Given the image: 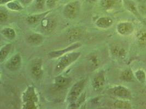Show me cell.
<instances>
[{"label":"cell","mask_w":146,"mask_h":109,"mask_svg":"<svg viewBox=\"0 0 146 109\" xmlns=\"http://www.w3.org/2000/svg\"><path fill=\"white\" fill-rule=\"evenodd\" d=\"M114 106L117 109H131V104L124 100H117L114 104Z\"/></svg>","instance_id":"21"},{"label":"cell","mask_w":146,"mask_h":109,"mask_svg":"<svg viewBox=\"0 0 146 109\" xmlns=\"http://www.w3.org/2000/svg\"><path fill=\"white\" fill-rule=\"evenodd\" d=\"M138 40L141 44H146V31L141 32L139 34Z\"/></svg>","instance_id":"25"},{"label":"cell","mask_w":146,"mask_h":109,"mask_svg":"<svg viewBox=\"0 0 146 109\" xmlns=\"http://www.w3.org/2000/svg\"><path fill=\"white\" fill-rule=\"evenodd\" d=\"M43 41V37L38 34H33L29 35L27 38V41L32 45H37L42 43Z\"/></svg>","instance_id":"16"},{"label":"cell","mask_w":146,"mask_h":109,"mask_svg":"<svg viewBox=\"0 0 146 109\" xmlns=\"http://www.w3.org/2000/svg\"><path fill=\"white\" fill-rule=\"evenodd\" d=\"M46 0H36V6L37 8L42 9L45 5H46Z\"/></svg>","instance_id":"29"},{"label":"cell","mask_w":146,"mask_h":109,"mask_svg":"<svg viewBox=\"0 0 146 109\" xmlns=\"http://www.w3.org/2000/svg\"><path fill=\"white\" fill-rule=\"evenodd\" d=\"M13 1H14V0H0V4H1V5L7 4L8 2H12Z\"/></svg>","instance_id":"32"},{"label":"cell","mask_w":146,"mask_h":109,"mask_svg":"<svg viewBox=\"0 0 146 109\" xmlns=\"http://www.w3.org/2000/svg\"><path fill=\"white\" fill-rule=\"evenodd\" d=\"M49 12H46L44 13L40 14H37V15H32L27 17V21L29 24H35L36 23L40 21H42V20L44 18L45 15H46L47 14H48Z\"/></svg>","instance_id":"19"},{"label":"cell","mask_w":146,"mask_h":109,"mask_svg":"<svg viewBox=\"0 0 146 109\" xmlns=\"http://www.w3.org/2000/svg\"><path fill=\"white\" fill-rule=\"evenodd\" d=\"M135 76L140 82L143 83L146 81V75L145 72L142 70H138L135 72Z\"/></svg>","instance_id":"23"},{"label":"cell","mask_w":146,"mask_h":109,"mask_svg":"<svg viewBox=\"0 0 146 109\" xmlns=\"http://www.w3.org/2000/svg\"><path fill=\"white\" fill-rule=\"evenodd\" d=\"M12 45L11 44H8L3 46L1 49L0 51V62L2 63L7 58L9 53H10Z\"/></svg>","instance_id":"17"},{"label":"cell","mask_w":146,"mask_h":109,"mask_svg":"<svg viewBox=\"0 0 146 109\" xmlns=\"http://www.w3.org/2000/svg\"><path fill=\"white\" fill-rule=\"evenodd\" d=\"M80 9V3L78 0H74L68 2L65 6L63 11L64 16L70 19H73L77 16Z\"/></svg>","instance_id":"2"},{"label":"cell","mask_w":146,"mask_h":109,"mask_svg":"<svg viewBox=\"0 0 146 109\" xmlns=\"http://www.w3.org/2000/svg\"><path fill=\"white\" fill-rule=\"evenodd\" d=\"M113 24L112 18L108 16H103L99 18L96 21V25L100 28L107 29L111 27Z\"/></svg>","instance_id":"11"},{"label":"cell","mask_w":146,"mask_h":109,"mask_svg":"<svg viewBox=\"0 0 146 109\" xmlns=\"http://www.w3.org/2000/svg\"><path fill=\"white\" fill-rule=\"evenodd\" d=\"M117 30L121 35H128L133 32L134 27L133 24L130 22H121L117 25Z\"/></svg>","instance_id":"4"},{"label":"cell","mask_w":146,"mask_h":109,"mask_svg":"<svg viewBox=\"0 0 146 109\" xmlns=\"http://www.w3.org/2000/svg\"><path fill=\"white\" fill-rule=\"evenodd\" d=\"M86 1L88 2L89 3H95L96 1H97V0H86Z\"/></svg>","instance_id":"33"},{"label":"cell","mask_w":146,"mask_h":109,"mask_svg":"<svg viewBox=\"0 0 146 109\" xmlns=\"http://www.w3.org/2000/svg\"><path fill=\"white\" fill-rule=\"evenodd\" d=\"M7 8L12 11H19L23 9V6L21 5L19 2L15 1V0L12 2H8L6 4Z\"/></svg>","instance_id":"20"},{"label":"cell","mask_w":146,"mask_h":109,"mask_svg":"<svg viewBox=\"0 0 146 109\" xmlns=\"http://www.w3.org/2000/svg\"><path fill=\"white\" fill-rule=\"evenodd\" d=\"M121 0H101L100 6L106 11H110L118 7Z\"/></svg>","instance_id":"10"},{"label":"cell","mask_w":146,"mask_h":109,"mask_svg":"<svg viewBox=\"0 0 146 109\" xmlns=\"http://www.w3.org/2000/svg\"><path fill=\"white\" fill-rule=\"evenodd\" d=\"M71 82V79L64 76H57L55 79V84L59 88H64L68 86Z\"/></svg>","instance_id":"14"},{"label":"cell","mask_w":146,"mask_h":109,"mask_svg":"<svg viewBox=\"0 0 146 109\" xmlns=\"http://www.w3.org/2000/svg\"><path fill=\"white\" fill-rule=\"evenodd\" d=\"M81 33V32L80 30H74L73 29L72 30L70 31L68 33L70 38H76V37H77L80 35Z\"/></svg>","instance_id":"28"},{"label":"cell","mask_w":146,"mask_h":109,"mask_svg":"<svg viewBox=\"0 0 146 109\" xmlns=\"http://www.w3.org/2000/svg\"><path fill=\"white\" fill-rule=\"evenodd\" d=\"M114 95L121 98H129L131 96L130 90L124 86H118L115 87L113 89Z\"/></svg>","instance_id":"9"},{"label":"cell","mask_w":146,"mask_h":109,"mask_svg":"<svg viewBox=\"0 0 146 109\" xmlns=\"http://www.w3.org/2000/svg\"><path fill=\"white\" fill-rule=\"evenodd\" d=\"M56 25L55 21L51 18L46 17L41 21V25L43 29L48 31H52L55 28Z\"/></svg>","instance_id":"13"},{"label":"cell","mask_w":146,"mask_h":109,"mask_svg":"<svg viewBox=\"0 0 146 109\" xmlns=\"http://www.w3.org/2000/svg\"><path fill=\"white\" fill-rule=\"evenodd\" d=\"M59 0H46V5L49 8H52L55 7Z\"/></svg>","instance_id":"27"},{"label":"cell","mask_w":146,"mask_h":109,"mask_svg":"<svg viewBox=\"0 0 146 109\" xmlns=\"http://www.w3.org/2000/svg\"><path fill=\"white\" fill-rule=\"evenodd\" d=\"M111 53L114 57L123 58L126 54V51L121 45L118 44H114L111 47Z\"/></svg>","instance_id":"12"},{"label":"cell","mask_w":146,"mask_h":109,"mask_svg":"<svg viewBox=\"0 0 146 109\" xmlns=\"http://www.w3.org/2000/svg\"><path fill=\"white\" fill-rule=\"evenodd\" d=\"M19 1L23 6L27 5L28 4H29L33 1V0H19Z\"/></svg>","instance_id":"31"},{"label":"cell","mask_w":146,"mask_h":109,"mask_svg":"<svg viewBox=\"0 0 146 109\" xmlns=\"http://www.w3.org/2000/svg\"><path fill=\"white\" fill-rule=\"evenodd\" d=\"M81 46H82V44L80 43H75L74 44L71 45V46H70V47H68L67 48H65V49L57 50V51H51L48 54V55L51 58L60 57H61L62 56L64 55L65 54L68 53V52H70L73 50H75V49H77L78 48H80Z\"/></svg>","instance_id":"5"},{"label":"cell","mask_w":146,"mask_h":109,"mask_svg":"<svg viewBox=\"0 0 146 109\" xmlns=\"http://www.w3.org/2000/svg\"><path fill=\"white\" fill-rule=\"evenodd\" d=\"M136 1H140V0H136Z\"/></svg>","instance_id":"34"},{"label":"cell","mask_w":146,"mask_h":109,"mask_svg":"<svg viewBox=\"0 0 146 109\" xmlns=\"http://www.w3.org/2000/svg\"><path fill=\"white\" fill-rule=\"evenodd\" d=\"M36 102H25L24 105V109H37V106L36 105Z\"/></svg>","instance_id":"26"},{"label":"cell","mask_w":146,"mask_h":109,"mask_svg":"<svg viewBox=\"0 0 146 109\" xmlns=\"http://www.w3.org/2000/svg\"><path fill=\"white\" fill-rule=\"evenodd\" d=\"M121 79L125 81H131L133 80V74L129 70H125L121 74Z\"/></svg>","instance_id":"22"},{"label":"cell","mask_w":146,"mask_h":109,"mask_svg":"<svg viewBox=\"0 0 146 109\" xmlns=\"http://www.w3.org/2000/svg\"><path fill=\"white\" fill-rule=\"evenodd\" d=\"M86 81V79H83L73 85L67 97V100L69 103H74L78 99L84 89Z\"/></svg>","instance_id":"3"},{"label":"cell","mask_w":146,"mask_h":109,"mask_svg":"<svg viewBox=\"0 0 146 109\" xmlns=\"http://www.w3.org/2000/svg\"><path fill=\"white\" fill-rule=\"evenodd\" d=\"M80 54L81 53L80 52H73L67 53L66 54L62 56L55 66L54 69L55 74H60L66 68L76 61L80 57Z\"/></svg>","instance_id":"1"},{"label":"cell","mask_w":146,"mask_h":109,"mask_svg":"<svg viewBox=\"0 0 146 109\" xmlns=\"http://www.w3.org/2000/svg\"><path fill=\"white\" fill-rule=\"evenodd\" d=\"M23 100L24 102H37L38 100L35 89L33 86H29L23 95Z\"/></svg>","instance_id":"7"},{"label":"cell","mask_w":146,"mask_h":109,"mask_svg":"<svg viewBox=\"0 0 146 109\" xmlns=\"http://www.w3.org/2000/svg\"><path fill=\"white\" fill-rule=\"evenodd\" d=\"M31 73L35 78L39 79L42 76V68L40 62H36L35 63H33L31 68Z\"/></svg>","instance_id":"15"},{"label":"cell","mask_w":146,"mask_h":109,"mask_svg":"<svg viewBox=\"0 0 146 109\" xmlns=\"http://www.w3.org/2000/svg\"><path fill=\"white\" fill-rule=\"evenodd\" d=\"M8 19V15L7 14L3 11L0 12V20L1 21H5Z\"/></svg>","instance_id":"30"},{"label":"cell","mask_w":146,"mask_h":109,"mask_svg":"<svg viewBox=\"0 0 146 109\" xmlns=\"http://www.w3.org/2000/svg\"><path fill=\"white\" fill-rule=\"evenodd\" d=\"M21 64V57L19 54L14 55L6 63V67L10 70L15 71L20 68Z\"/></svg>","instance_id":"6"},{"label":"cell","mask_w":146,"mask_h":109,"mask_svg":"<svg viewBox=\"0 0 146 109\" xmlns=\"http://www.w3.org/2000/svg\"><path fill=\"white\" fill-rule=\"evenodd\" d=\"M105 85V77L102 73H100L96 75L93 81L94 89L96 92L102 91Z\"/></svg>","instance_id":"8"},{"label":"cell","mask_w":146,"mask_h":109,"mask_svg":"<svg viewBox=\"0 0 146 109\" xmlns=\"http://www.w3.org/2000/svg\"><path fill=\"white\" fill-rule=\"evenodd\" d=\"M1 34L8 39H13L16 37V32L13 28L11 27H5L1 30Z\"/></svg>","instance_id":"18"},{"label":"cell","mask_w":146,"mask_h":109,"mask_svg":"<svg viewBox=\"0 0 146 109\" xmlns=\"http://www.w3.org/2000/svg\"><path fill=\"white\" fill-rule=\"evenodd\" d=\"M126 6L127 9L133 14L137 15L138 13L135 5L131 2H127L126 3Z\"/></svg>","instance_id":"24"}]
</instances>
